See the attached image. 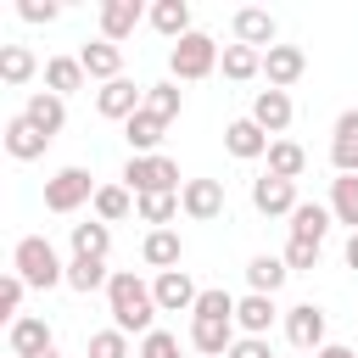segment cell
I'll return each instance as SVG.
<instances>
[{
  "label": "cell",
  "instance_id": "cell-1",
  "mask_svg": "<svg viewBox=\"0 0 358 358\" xmlns=\"http://www.w3.org/2000/svg\"><path fill=\"white\" fill-rule=\"evenodd\" d=\"M106 313H112V324H117L123 336H151L162 308H157L151 285H145L134 268H117V274H112V285H106Z\"/></svg>",
  "mask_w": 358,
  "mask_h": 358
},
{
  "label": "cell",
  "instance_id": "cell-2",
  "mask_svg": "<svg viewBox=\"0 0 358 358\" xmlns=\"http://www.w3.org/2000/svg\"><path fill=\"white\" fill-rule=\"evenodd\" d=\"M11 274H22L28 291H50V285H67V263L56 257V246L45 235H22L17 252H11Z\"/></svg>",
  "mask_w": 358,
  "mask_h": 358
},
{
  "label": "cell",
  "instance_id": "cell-3",
  "mask_svg": "<svg viewBox=\"0 0 358 358\" xmlns=\"http://www.w3.org/2000/svg\"><path fill=\"white\" fill-rule=\"evenodd\" d=\"M218 56H224V45L196 28V34H185V39L168 50V73H173V84H196V78L218 73Z\"/></svg>",
  "mask_w": 358,
  "mask_h": 358
},
{
  "label": "cell",
  "instance_id": "cell-4",
  "mask_svg": "<svg viewBox=\"0 0 358 358\" xmlns=\"http://www.w3.org/2000/svg\"><path fill=\"white\" fill-rule=\"evenodd\" d=\"M123 185L134 190V196H179L185 185H179V162L173 157H129L123 162Z\"/></svg>",
  "mask_w": 358,
  "mask_h": 358
},
{
  "label": "cell",
  "instance_id": "cell-5",
  "mask_svg": "<svg viewBox=\"0 0 358 358\" xmlns=\"http://www.w3.org/2000/svg\"><path fill=\"white\" fill-rule=\"evenodd\" d=\"M95 179H90V168H56L50 179H45V213H78L84 201H95Z\"/></svg>",
  "mask_w": 358,
  "mask_h": 358
},
{
  "label": "cell",
  "instance_id": "cell-6",
  "mask_svg": "<svg viewBox=\"0 0 358 358\" xmlns=\"http://www.w3.org/2000/svg\"><path fill=\"white\" fill-rule=\"evenodd\" d=\"M324 308L319 302H296V308H285V341L296 347V352H319L324 347Z\"/></svg>",
  "mask_w": 358,
  "mask_h": 358
},
{
  "label": "cell",
  "instance_id": "cell-7",
  "mask_svg": "<svg viewBox=\"0 0 358 358\" xmlns=\"http://www.w3.org/2000/svg\"><path fill=\"white\" fill-rule=\"evenodd\" d=\"M140 106H145V84H134V78H112V84L95 90V112L112 117V123H129Z\"/></svg>",
  "mask_w": 358,
  "mask_h": 358
},
{
  "label": "cell",
  "instance_id": "cell-8",
  "mask_svg": "<svg viewBox=\"0 0 358 358\" xmlns=\"http://www.w3.org/2000/svg\"><path fill=\"white\" fill-rule=\"evenodd\" d=\"M50 347H56V336H50L45 313H22L17 324H6V352H11V358H39V352H50Z\"/></svg>",
  "mask_w": 358,
  "mask_h": 358
},
{
  "label": "cell",
  "instance_id": "cell-9",
  "mask_svg": "<svg viewBox=\"0 0 358 358\" xmlns=\"http://www.w3.org/2000/svg\"><path fill=\"white\" fill-rule=\"evenodd\" d=\"M151 296H157V308H162V313H196L201 285H196L185 268H168V274H157V280H151Z\"/></svg>",
  "mask_w": 358,
  "mask_h": 358
},
{
  "label": "cell",
  "instance_id": "cell-10",
  "mask_svg": "<svg viewBox=\"0 0 358 358\" xmlns=\"http://www.w3.org/2000/svg\"><path fill=\"white\" fill-rule=\"evenodd\" d=\"M291 112H296V106H291V95H285V90H257V95H252V123H257L268 140H285Z\"/></svg>",
  "mask_w": 358,
  "mask_h": 358
},
{
  "label": "cell",
  "instance_id": "cell-11",
  "mask_svg": "<svg viewBox=\"0 0 358 358\" xmlns=\"http://www.w3.org/2000/svg\"><path fill=\"white\" fill-rule=\"evenodd\" d=\"M252 207L263 218H291L296 213V185L291 179H274V173H257L252 179Z\"/></svg>",
  "mask_w": 358,
  "mask_h": 358
},
{
  "label": "cell",
  "instance_id": "cell-12",
  "mask_svg": "<svg viewBox=\"0 0 358 358\" xmlns=\"http://www.w3.org/2000/svg\"><path fill=\"white\" fill-rule=\"evenodd\" d=\"M302 73H308V50H302V45H274V50H263V78H268V90H291Z\"/></svg>",
  "mask_w": 358,
  "mask_h": 358
},
{
  "label": "cell",
  "instance_id": "cell-13",
  "mask_svg": "<svg viewBox=\"0 0 358 358\" xmlns=\"http://www.w3.org/2000/svg\"><path fill=\"white\" fill-rule=\"evenodd\" d=\"M179 207H185V218H196V224H213V218L224 213V185H218V179H185V190H179Z\"/></svg>",
  "mask_w": 358,
  "mask_h": 358
},
{
  "label": "cell",
  "instance_id": "cell-14",
  "mask_svg": "<svg viewBox=\"0 0 358 358\" xmlns=\"http://www.w3.org/2000/svg\"><path fill=\"white\" fill-rule=\"evenodd\" d=\"M241 341L235 319H190V347L201 358H229V347Z\"/></svg>",
  "mask_w": 358,
  "mask_h": 358
},
{
  "label": "cell",
  "instance_id": "cell-15",
  "mask_svg": "<svg viewBox=\"0 0 358 358\" xmlns=\"http://www.w3.org/2000/svg\"><path fill=\"white\" fill-rule=\"evenodd\" d=\"M151 11L140 6V0H101V39H112V45H123L140 22H145Z\"/></svg>",
  "mask_w": 358,
  "mask_h": 358
},
{
  "label": "cell",
  "instance_id": "cell-16",
  "mask_svg": "<svg viewBox=\"0 0 358 358\" xmlns=\"http://www.w3.org/2000/svg\"><path fill=\"white\" fill-rule=\"evenodd\" d=\"M274 34H280L274 11H263V6H241V11H235V45H252V50H274Z\"/></svg>",
  "mask_w": 358,
  "mask_h": 358
},
{
  "label": "cell",
  "instance_id": "cell-17",
  "mask_svg": "<svg viewBox=\"0 0 358 358\" xmlns=\"http://www.w3.org/2000/svg\"><path fill=\"white\" fill-rule=\"evenodd\" d=\"M22 117H28L39 134H50V140H56V134L67 129V101H62V95H50V90H34V95L22 101Z\"/></svg>",
  "mask_w": 358,
  "mask_h": 358
},
{
  "label": "cell",
  "instance_id": "cell-18",
  "mask_svg": "<svg viewBox=\"0 0 358 358\" xmlns=\"http://www.w3.org/2000/svg\"><path fill=\"white\" fill-rule=\"evenodd\" d=\"M0 145L17 157V162H34V157H45V145H50V134H39L22 112H11L6 117V134H0Z\"/></svg>",
  "mask_w": 358,
  "mask_h": 358
},
{
  "label": "cell",
  "instance_id": "cell-19",
  "mask_svg": "<svg viewBox=\"0 0 358 358\" xmlns=\"http://www.w3.org/2000/svg\"><path fill=\"white\" fill-rule=\"evenodd\" d=\"M268 134L252 123V117H235V123H224V151L229 157H241V162H257V157H268Z\"/></svg>",
  "mask_w": 358,
  "mask_h": 358
},
{
  "label": "cell",
  "instance_id": "cell-20",
  "mask_svg": "<svg viewBox=\"0 0 358 358\" xmlns=\"http://www.w3.org/2000/svg\"><path fill=\"white\" fill-rule=\"evenodd\" d=\"M179 257H185L179 229H145V241H140V263H145V268L168 274V268H179Z\"/></svg>",
  "mask_w": 358,
  "mask_h": 358
},
{
  "label": "cell",
  "instance_id": "cell-21",
  "mask_svg": "<svg viewBox=\"0 0 358 358\" xmlns=\"http://www.w3.org/2000/svg\"><path fill=\"white\" fill-rule=\"evenodd\" d=\"M274 319H280L274 296H257V291L235 296V330H241V336H268V330H274Z\"/></svg>",
  "mask_w": 358,
  "mask_h": 358
},
{
  "label": "cell",
  "instance_id": "cell-22",
  "mask_svg": "<svg viewBox=\"0 0 358 358\" xmlns=\"http://www.w3.org/2000/svg\"><path fill=\"white\" fill-rule=\"evenodd\" d=\"M330 162L336 173H358V106H347L330 129Z\"/></svg>",
  "mask_w": 358,
  "mask_h": 358
},
{
  "label": "cell",
  "instance_id": "cell-23",
  "mask_svg": "<svg viewBox=\"0 0 358 358\" xmlns=\"http://www.w3.org/2000/svg\"><path fill=\"white\" fill-rule=\"evenodd\" d=\"M78 62H84V73L101 78V84L123 78V45H112V39H90V45H78Z\"/></svg>",
  "mask_w": 358,
  "mask_h": 358
},
{
  "label": "cell",
  "instance_id": "cell-24",
  "mask_svg": "<svg viewBox=\"0 0 358 358\" xmlns=\"http://www.w3.org/2000/svg\"><path fill=\"white\" fill-rule=\"evenodd\" d=\"M162 134H168V123L157 117V112H134L129 123H123V140H129V157H157V145H162Z\"/></svg>",
  "mask_w": 358,
  "mask_h": 358
},
{
  "label": "cell",
  "instance_id": "cell-25",
  "mask_svg": "<svg viewBox=\"0 0 358 358\" xmlns=\"http://www.w3.org/2000/svg\"><path fill=\"white\" fill-rule=\"evenodd\" d=\"M330 201H296V213H291V241H308V246H324V235H330Z\"/></svg>",
  "mask_w": 358,
  "mask_h": 358
},
{
  "label": "cell",
  "instance_id": "cell-26",
  "mask_svg": "<svg viewBox=\"0 0 358 358\" xmlns=\"http://www.w3.org/2000/svg\"><path fill=\"white\" fill-rule=\"evenodd\" d=\"M84 84H90V73H84V62H78V56H50V62H45V90H50V95H62V101H67V95H73V90H84Z\"/></svg>",
  "mask_w": 358,
  "mask_h": 358
},
{
  "label": "cell",
  "instance_id": "cell-27",
  "mask_svg": "<svg viewBox=\"0 0 358 358\" xmlns=\"http://www.w3.org/2000/svg\"><path fill=\"white\" fill-rule=\"evenodd\" d=\"M285 280H291L285 257H268V252H257V257L246 263V291H257V296H274Z\"/></svg>",
  "mask_w": 358,
  "mask_h": 358
},
{
  "label": "cell",
  "instance_id": "cell-28",
  "mask_svg": "<svg viewBox=\"0 0 358 358\" xmlns=\"http://www.w3.org/2000/svg\"><path fill=\"white\" fill-rule=\"evenodd\" d=\"M330 218L347 224V235H358V173H336L330 179Z\"/></svg>",
  "mask_w": 358,
  "mask_h": 358
},
{
  "label": "cell",
  "instance_id": "cell-29",
  "mask_svg": "<svg viewBox=\"0 0 358 358\" xmlns=\"http://www.w3.org/2000/svg\"><path fill=\"white\" fill-rule=\"evenodd\" d=\"M145 22H151L162 39H173V45H179L185 34H196V28H190V6H185V0H157Z\"/></svg>",
  "mask_w": 358,
  "mask_h": 358
},
{
  "label": "cell",
  "instance_id": "cell-30",
  "mask_svg": "<svg viewBox=\"0 0 358 358\" xmlns=\"http://www.w3.org/2000/svg\"><path fill=\"white\" fill-rule=\"evenodd\" d=\"M34 73H39V56H34L28 45H0V84L22 90V84H28Z\"/></svg>",
  "mask_w": 358,
  "mask_h": 358
},
{
  "label": "cell",
  "instance_id": "cell-31",
  "mask_svg": "<svg viewBox=\"0 0 358 358\" xmlns=\"http://www.w3.org/2000/svg\"><path fill=\"white\" fill-rule=\"evenodd\" d=\"M218 67H224V78L252 84V78H263V50H252V45H224Z\"/></svg>",
  "mask_w": 358,
  "mask_h": 358
},
{
  "label": "cell",
  "instance_id": "cell-32",
  "mask_svg": "<svg viewBox=\"0 0 358 358\" xmlns=\"http://www.w3.org/2000/svg\"><path fill=\"white\" fill-rule=\"evenodd\" d=\"M263 162H268L263 173H274V179H291V185H296V179H302V168H308V151H302L296 140H274Z\"/></svg>",
  "mask_w": 358,
  "mask_h": 358
},
{
  "label": "cell",
  "instance_id": "cell-33",
  "mask_svg": "<svg viewBox=\"0 0 358 358\" xmlns=\"http://www.w3.org/2000/svg\"><path fill=\"white\" fill-rule=\"evenodd\" d=\"M67 285L73 291H106L112 285V268H106V257H67Z\"/></svg>",
  "mask_w": 358,
  "mask_h": 358
},
{
  "label": "cell",
  "instance_id": "cell-34",
  "mask_svg": "<svg viewBox=\"0 0 358 358\" xmlns=\"http://www.w3.org/2000/svg\"><path fill=\"white\" fill-rule=\"evenodd\" d=\"M90 207H95V218H101V224H117V218H129V213H134V190H129L123 179H117V185H101Z\"/></svg>",
  "mask_w": 358,
  "mask_h": 358
},
{
  "label": "cell",
  "instance_id": "cell-35",
  "mask_svg": "<svg viewBox=\"0 0 358 358\" xmlns=\"http://www.w3.org/2000/svg\"><path fill=\"white\" fill-rule=\"evenodd\" d=\"M112 252V224L90 218V224H73V257H106Z\"/></svg>",
  "mask_w": 358,
  "mask_h": 358
},
{
  "label": "cell",
  "instance_id": "cell-36",
  "mask_svg": "<svg viewBox=\"0 0 358 358\" xmlns=\"http://www.w3.org/2000/svg\"><path fill=\"white\" fill-rule=\"evenodd\" d=\"M145 112H157L162 123H173V117L185 112V90H179L173 78H162V84H145Z\"/></svg>",
  "mask_w": 358,
  "mask_h": 358
},
{
  "label": "cell",
  "instance_id": "cell-37",
  "mask_svg": "<svg viewBox=\"0 0 358 358\" xmlns=\"http://www.w3.org/2000/svg\"><path fill=\"white\" fill-rule=\"evenodd\" d=\"M134 213H140L151 229H173V218H179L185 207H179V196H134Z\"/></svg>",
  "mask_w": 358,
  "mask_h": 358
},
{
  "label": "cell",
  "instance_id": "cell-38",
  "mask_svg": "<svg viewBox=\"0 0 358 358\" xmlns=\"http://www.w3.org/2000/svg\"><path fill=\"white\" fill-rule=\"evenodd\" d=\"M90 358H134V347H129V336L117 330V324H106V330H90V347H84Z\"/></svg>",
  "mask_w": 358,
  "mask_h": 358
},
{
  "label": "cell",
  "instance_id": "cell-39",
  "mask_svg": "<svg viewBox=\"0 0 358 358\" xmlns=\"http://www.w3.org/2000/svg\"><path fill=\"white\" fill-rule=\"evenodd\" d=\"M190 319H235V296L224 291V285H201V296H196V313Z\"/></svg>",
  "mask_w": 358,
  "mask_h": 358
},
{
  "label": "cell",
  "instance_id": "cell-40",
  "mask_svg": "<svg viewBox=\"0 0 358 358\" xmlns=\"http://www.w3.org/2000/svg\"><path fill=\"white\" fill-rule=\"evenodd\" d=\"M134 358H185V347H179L173 330H151V336H140V352Z\"/></svg>",
  "mask_w": 358,
  "mask_h": 358
},
{
  "label": "cell",
  "instance_id": "cell-41",
  "mask_svg": "<svg viewBox=\"0 0 358 358\" xmlns=\"http://www.w3.org/2000/svg\"><path fill=\"white\" fill-rule=\"evenodd\" d=\"M22 291H28L22 274H6V280H0V319H6V324L22 319Z\"/></svg>",
  "mask_w": 358,
  "mask_h": 358
},
{
  "label": "cell",
  "instance_id": "cell-42",
  "mask_svg": "<svg viewBox=\"0 0 358 358\" xmlns=\"http://www.w3.org/2000/svg\"><path fill=\"white\" fill-rule=\"evenodd\" d=\"M285 268L291 274H308V268H319V246H308V241H285Z\"/></svg>",
  "mask_w": 358,
  "mask_h": 358
},
{
  "label": "cell",
  "instance_id": "cell-43",
  "mask_svg": "<svg viewBox=\"0 0 358 358\" xmlns=\"http://www.w3.org/2000/svg\"><path fill=\"white\" fill-rule=\"evenodd\" d=\"M17 17H22V22H56L62 6H56V0H17Z\"/></svg>",
  "mask_w": 358,
  "mask_h": 358
},
{
  "label": "cell",
  "instance_id": "cell-44",
  "mask_svg": "<svg viewBox=\"0 0 358 358\" xmlns=\"http://www.w3.org/2000/svg\"><path fill=\"white\" fill-rule=\"evenodd\" d=\"M229 358H274V347H268V336H241L229 347Z\"/></svg>",
  "mask_w": 358,
  "mask_h": 358
},
{
  "label": "cell",
  "instance_id": "cell-45",
  "mask_svg": "<svg viewBox=\"0 0 358 358\" xmlns=\"http://www.w3.org/2000/svg\"><path fill=\"white\" fill-rule=\"evenodd\" d=\"M313 358H358V347H341V341H324Z\"/></svg>",
  "mask_w": 358,
  "mask_h": 358
},
{
  "label": "cell",
  "instance_id": "cell-46",
  "mask_svg": "<svg viewBox=\"0 0 358 358\" xmlns=\"http://www.w3.org/2000/svg\"><path fill=\"white\" fill-rule=\"evenodd\" d=\"M341 257H347V268L358 274V235H347V246H341Z\"/></svg>",
  "mask_w": 358,
  "mask_h": 358
},
{
  "label": "cell",
  "instance_id": "cell-47",
  "mask_svg": "<svg viewBox=\"0 0 358 358\" xmlns=\"http://www.w3.org/2000/svg\"><path fill=\"white\" fill-rule=\"evenodd\" d=\"M39 358H62V352H56V347H50V352H39Z\"/></svg>",
  "mask_w": 358,
  "mask_h": 358
}]
</instances>
